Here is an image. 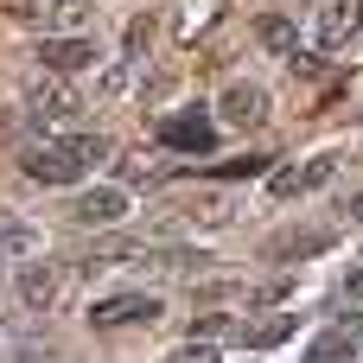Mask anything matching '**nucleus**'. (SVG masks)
Masks as SVG:
<instances>
[{"label": "nucleus", "instance_id": "5", "mask_svg": "<svg viewBox=\"0 0 363 363\" xmlns=\"http://www.w3.org/2000/svg\"><path fill=\"white\" fill-rule=\"evenodd\" d=\"M363 32V0H325L319 6V51H351Z\"/></svg>", "mask_w": 363, "mask_h": 363}, {"label": "nucleus", "instance_id": "13", "mask_svg": "<svg viewBox=\"0 0 363 363\" xmlns=\"http://www.w3.org/2000/svg\"><path fill=\"white\" fill-rule=\"evenodd\" d=\"M262 38H268L274 51H294V26H287L281 13H268V19H262Z\"/></svg>", "mask_w": 363, "mask_h": 363}, {"label": "nucleus", "instance_id": "6", "mask_svg": "<svg viewBox=\"0 0 363 363\" xmlns=\"http://www.w3.org/2000/svg\"><path fill=\"white\" fill-rule=\"evenodd\" d=\"M217 115L230 128H255V121H268V89L262 83H230L223 102H217Z\"/></svg>", "mask_w": 363, "mask_h": 363}, {"label": "nucleus", "instance_id": "3", "mask_svg": "<svg viewBox=\"0 0 363 363\" xmlns=\"http://www.w3.org/2000/svg\"><path fill=\"white\" fill-rule=\"evenodd\" d=\"M160 140L179 147V153H198V160H204V153L217 147V115H211L204 102H198V108H179V115L160 121Z\"/></svg>", "mask_w": 363, "mask_h": 363}, {"label": "nucleus", "instance_id": "18", "mask_svg": "<svg viewBox=\"0 0 363 363\" xmlns=\"http://www.w3.org/2000/svg\"><path fill=\"white\" fill-rule=\"evenodd\" d=\"M0 287H6V274H0Z\"/></svg>", "mask_w": 363, "mask_h": 363}, {"label": "nucleus", "instance_id": "14", "mask_svg": "<svg viewBox=\"0 0 363 363\" xmlns=\"http://www.w3.org/2000/svg\"><path fill=\"white\" fill-rule=\"evenodd\" d=\"M262 166H268V160L255 153V160H230V166H217L211 179H249V172H262Z\"/></svg>", "mask_w": 363, "mask_h": 363}, {"label": "nucleus", "instance_id": "15", "mask_svg": "<svg viewBox=\"0 0 363 363\" xmlns=\"http://www.w3.org/2000/svg\"><path fill=\"white\" fill-rule=\"evenodd\" d=\"M223 325H230V319H217V313H211V319H198V325H191V338H211V345H217V338H223Z\"/></svg>", "mask_w": 363, "mask_h": 363}, {"label": "nucleus", "instance_id": "11", "mask_svg": "<svg viewBox=\"0 0 363 363\" xmlns=\"http://www.w3.org/2000/svg\"><path fill=\"white\" fill-rule=\"evenodd\" d=\"M287 338H294V319H262L255 332H242V345H255V351L262 345H287Z\"/></svg>", "mask_w": 363, "mask_h": 363}, {"label": "nucleus", "instance_id": "17", "mask_svg": "<svg viewBox=\"0 0 363 363\" xmlns=\"http://www.w3.org/2000/svg\"><path fill=\"white\" fill-rule=\"evenodd\" d=\"M345 217H351V223H363V191H351V198H345Z\"/></svg>", "mask_w": 363, "mask_h": 363}, {"label": "nucleus", "instance_id": "12", "mask_svg": "<svg viewBox=\"0 0 363 363\" xmlns=\"http://www.w3.org/2000/svg\"><path fill=\"white\" fill-rule=\"evenodd\" d=\"M166 363H217V345H211V338H191V345H179Z\"/></svg>", "mask_w": 363, "mask_h": 363}, {"label": "nucleus", "instance_id": "8", "mask_svg": "<svg viewBox=\"0 0 363 363\" xmlns=\"http://www.w3.org/2000/svg\"><path fill=\"white\" fill-rule=\"evenodd\" d=\"M121 217H128V191L121 185H96V191L77 198V223H89V230H115Z\"/></svg>", "mask_w": 363, "mask_h": 363}, {"label": "nucleus", "instance_id": "4", "mask_svg": "<svg viewBox=\"0 0 363 363\" xmlns=\"http://www.w3.org/2000/svg\"><path fill=\"white\" fill-rule=\"evenodd\" d=\"M160 313H166L160 294H108V300L89 306V325L96 332H121V325H153Z\"/></svg>", "mask_w": 363, "mask_h": 363}, {"label": "nucleus", "instance_id": "7", "mask_svg": "<svg viewBox=\"0 0 363 363\" xmlns=\"http://www.w3.org/2000/svg\"><path fill=\"white\" fill-rule=\"evenodd\" d=\"M332 172H338V160H332V153H319V160H306V166L274 172V179H268V191H274V198H306V191H319Z\"/></svg>", "mask_w": 363, "mask_h": 363}, {"label": "nucleus", "instance_id": "9", "mask_svg": "<svg viewBox=\"0 0 363 363\" xmlns=\"http://www.w3.org/2000/svg\"><path fill=\"white\" fill-rule=\"evenodd\" d=\"M38 64L57 70V77H70V70H89V64H96V45H89V38H45V45H38Z\"/></svg>", "mask_w": 363, "mask_h": 363}, {"label": "nucleus", "instance_id": "2", "mask_svg": "<svg viewBox=\"0 0 363 363\" xmlns=\"http://www.w3.org/2000/svg\"><path fill=\"white\" fill-rule=\"evenodd\" d=\"M26 115H32V128H57V121H77L83 102H77V89L57 70H45L38 83H26Z\"/></svg>", "mask_w": 363, "mask_h": 363}, {"label": "nucleus", "instance_id": "16", "mask_svg": "<svg viewBox=\"0 0 363 363\" xmlns=\"http://www.w3.org/2000/svg\"><path fill=\"white\" fill-rule=\"evenodd\" d=\"M345 300H351V306H363V268L351 274V281H345Z\"/></svg>", "mask_w": 363, "mask_h": 363}, {"label": "nucleus", "instance_id": "1", "mask_svg": "<svg viewBox=\"0 0 363 363\" xmlns=\"http://www.w3.org/2000/svg\"><path fill=\"white\" fill-rule=\"evenodd\" d=\"M108 160V140L102 134H45L38 147H26V160H19V172L32 179V185H77L83 172H96Z\"/></svg>", "mask_w": 363, "mask_h": 363}, {"label": "nucleus", "instance_id": "10", "mask_svg": "<svg viewBox=\"0 0 363 363\" xmlns=\"http://www.w3.org/2000/svg\"><path fill=\"white\" fill-rule=\"evenodd\" d=\"M19 294H26V306H51V300L64 294V274H57V268H26V274H19Z\"/></svg>", "mask_w": 363, "mask_h": 363}]
</instances>
